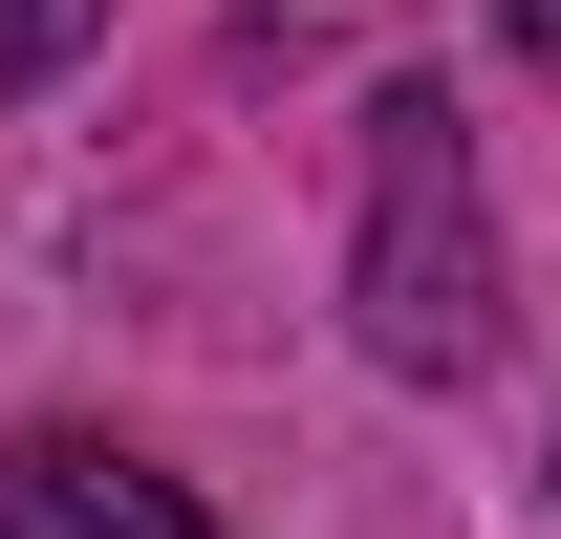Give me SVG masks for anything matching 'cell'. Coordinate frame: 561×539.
<instances>
[{"label": "cell", "instance_id": "obj_4", "mask_svg": "<svg viewBox=\"0 0 561 539\" xmlns=\"http://www.w3.org/2000/svg\"><path fill=\"white\" fill-rule=\"evenodd\" d=\"M518 44H540V66H561V0H518Z\"/></svg>", "mask_w": 561, "mask_h": 539}, {"label": "cell", "instance_id": "obj_1", "mask_svg": "<svg viewBox=\"0 0 561 539\" xmlns=\"http://www.w3.org/2000/svg\"><path fill=\"white\" fill-rule=\"evenodd\" d=\"M346 302H367L389 367H476L496 345V216H476V173H454V108H432V87L367 108V260H346Z\"/></svg>", "mask_w": 561, "mask_h": 539}, {"label": "cell", "instance_id": "obj_3", "mask_svg": "<svg viewBox=\"0 0 561 539\" xmlns=\"http://www.w3.org/2000/svg\"><path fill=\"white\" fill-rule=\"evenodd\" d=\"M87 22H108V0H0V87H44V66L87 44Z\"/></svg>", "mask_w": 561, "mask_h": 539}, {"label": "cell", "instance_id": "obj_2", "mask_svg": "<svg viewBox=\"0 0 561 539\" xmlns=\"http://www.w3.org/2000/svg\"><path fill=\"white\" fill-rule=\"evenodd\" d=\"M0 539H216V518H195V496H173L151 454H87V432H22V454H0Z\"/></svg>", "mask_w": 561, "mask_h": 539}]
</instances>
